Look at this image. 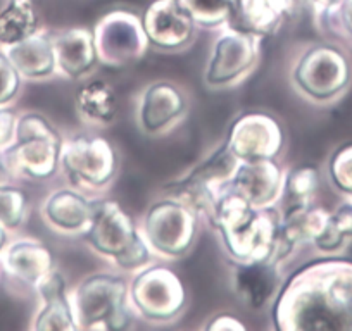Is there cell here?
Wrapping results in <instances>:
<instances>
[{"label": "cell", "instance_id": "17", "mask_svg": "<svg viewBox=\"0 0 352 331\" xmlns=\"http://www.w3.org/2000/svg\"><path fill=\"white\" fill-rule=\"evenodd\" d=\"M232 288L235 295L252 310L272 307L285 282V264L276 259L240 264L232 262Z\"/></svg>", "mask_w": 352, "mask_h": 331}, {"label": "cell", "instance_id": "20", "mask_svg": "<svg viewBox=\"0 0 352 331\" xmlns=\"http://www.w3.org/2000/svg\"><path fill=\"white\" fill-rule=\"evenodd\" d=\"M330 212L320 205L289 207L282 211L276 261L287 264L297 254L300 247L313 245L327 226Z\"/></svg>", "mask_w": 352, "mask_h": 331}, {"label": "cell", "instance_id": "32", "mask_svg": "<svg viewBox=\"0 0 352 331\" xmlns=\"http://www.w3.org/2000/svg\"><path fill=\"white\" fill-rule=\"evenodd\" d=\"M23 89V76L4 50H0V107H9Z\"/></svg>", "mask_w": 352, "mask_h": 331}, {"label": "cell", "instance_id": "16", "mask_svg": "<svg viewBox=\"0 0 352 331\" xmlns=\"http://www.w3.org/2000/svg\"><path fill=\"white\" fill-rule=\"evenodd\" d=\"M96 202L97 198L67 185L47 195L40 207V214L43 222L57 235L81 238L92 222Z\"/></svg>", "mask_w": 352, "mask_h": 331}, {"label": "cell", "instance_id": "15", "mask_svg": "<svg viewBox=\"0 0 352 331\" xmlns=\"http://www.w3.org/2000/svg\"><path fill=\"white\" fill-rule=\"evenodd\" d=\"M285 176L287 170L278 159L240 162L230 190L259 209L278 207L285 192Z\"/></svg>", "mask_w": 352, "mask_h": 331}, {"label": "cell", "instance_id": "10", "mask_svg": "<svg viewBox=\"0 0 352 331\" xmlns=\"http://www.w3.org/2000/svg\"><path fill=\"white\" fill-rule=\"evenodd\" d=\"M263 38L239 28L219 30L204 67V85L209 90H228L242 85L261 62Z\"/></svg>", "mask_w": 352, "mask_h": 331}, {"label": "cell", "instance_id": "4", "mask_svg": "<svg viewBox=\"0 0 352 331\" xmlns=\"http://www.w3.org/2000/svg\"><path fill=\"white\" fill-rule=\"evenodd\" d=\"M123 273L97 271L69 290L78 331H121L135 319Z\"/></svg>", "mask_w": 352, "mask_h": 331}, {"label": "cell", "instance_id": "21", "mask_svg": "<svg viewBox=\"0 0 352 331\" xmlns=\"http://www.w3.org/2000/svg\"><path fill=\"white\" fill-rule=\"evenodd\" d=\"M0 255L8 275L33 290L56 268L49 247L33 238H21L9 243Z\"/></svg>", "mask_w": 352, "mask_h": 331}, {"label": "cell", "instance_id": "34", "mask_svg": "<svg viewBox=\"0 0 352 331\" xmlns=\"http://www.w3.org/2000/svg\"><path fill=\"white\" fill-rule=\"evenodd\" d=\"M206 330L211 331H245L247 326L239 319V317L232 316V314H218L212 317L208 324Z\"/></svg>", "mask_w": 352, "mask_h": 331}, {"label": "cell", "instance_id": "23", "mask_svg": "<svg viewBox=\"0 0 352 331\" xmlns=\"http://www.w3.org/2000/svg\"><path fill=\"white\" fill-rule=\"evenodd\" d=\"M4 52L14 64L23 80L47 81L57 76L56 54H54L52 35L38 30L28 38L6 47Z\"/></svg>", "mask_w": 352, "mask_h": 331}, {"label": "cell", "instance_id": "2", "mask_svg": "<svg viewBox=\"0 0 352 331\" xmlns=\"http://www.w3.org/2000/svg\"><path fill=\"white\" fill-rule=\"evenodd\" d=\"M206 221L232 262L250 264L276 258L282 225L278 207L259 209L228 188L219 195Z\"/></svg>", "mask_w": 352, "mask_h": 331}, {"label": "cell", "instance_id": "12", "mask_svg": "<svg viewBox=\"0 0 352 331\" xmlns=\"http://www.w3.org/2000/svg\"><path fill=\"white\" fill-rule=\"evenodd\" d=\"M190 113V99L178 83L155 80L147 83L137 97L135 121L147 137H162L184 123Z\"/></svg>", "mask_w": 352, "mask_h": 331}, {"label": "cell", "instance_id": "31", "mask_svg": "<svg viewBox=\"0 0 352 331\" xmlns=\"http://www.w3.org/2000/svg\"><path fill=\"white\" fill-rule=\"evenodd\" d=\"M331 185L345 195H352V144L342 145L328 162Z\"/></svg>", "mask_w": 352, "mask_h": 331}, {"label": "cell", "instance_id": "13", "mask_svg": "<svg viewBox=\"0 0 352 331\" xmlns=\"http://www.w3.org/2000/svg\"><path fill=\"white\" fill-rule=\"evenodd\" d=\"M225 144L240 162L278 159L285 148V130L272 114L252 111L233 121Z\"/></svg>", "mask_w": 352, "mask_h": 331}, {"label": "cell", "instance_id": "30", "mask_svg": "<svg viewBox=\"0 0 352 331\" xmlns=\"http://www.w3.org/2000/svg\"><path fill=\"white\" fill-rule=\"evenodd\" d=\"M30 201L25 190L11 183L0 185V225L9 231L19 229L28 219Z\"/></svg>", "mask_w": 352, "mask_h": 331}, {"label": "cell", "instance_id": "24", "mask_svg": "<svg viewBox=\"0 0 352 331\" xmlns=\"http://www.w3.org/2000/svg\"><path fill=\"white\" fill-rule=\"evenodd\" d=\"M74 92V111L88 128H107L118 116V95L107 81L88 78Z\"/></svg>", "mask_w": 352, "mask_h": 331}, {"label": "cell", "instance_id": "26", "mask_svg": "<svg viewBox=\"0 0 352 331\" xmlns=\"http://www.w3.org/2000/svg\"><path fill=\"white\" fill-rule=\"evenodd\" d=\"M199 30L219 32L233 23L236 0H178Z\"/></svg>", "mask_w": 352, "mask_h": 331}, {"label": "cell", "instance_id": "19", "mask_svg": "<svg viewBox=\"0 0 352 331\" xmlns=\"http://www.w3.org/2000/svg\"><path fill=\"white\" fill-rule=\"evenodd\" d=\"M35 292L38 295V310L33 317L32 330L78 331L69 300V288L59 269L54 268L35 286Z\"/></svg>", "mask_w": 352, "mask_h": 331}, {"label": "cell", "instance_id": "8", "mask_svg": "<svg viewBox=\"0 0 352 331\" xmlns=\"http://www.w3.org/2000/svg\"><path fill=\"white\" fill-rule=\"evenodd\" d=\"M202 218L184 202L161 195L138 221V229L155 258L180 261L194 251Z\"/></svg>", "mask_w": 352, "mask_h": 331}, {"label": "cell", "instance_id": "5", "mask_svg": "<svg viewBox=\"0 0 352 331\" xmlns=\"http://www.w3.org/2000/svg\"><path fill=\"white\" fill-rule=\"evenodd\" d=\"M289 80L300 99L318 106L330 104L351 85V60L337 43H311L294 59Z\"/></svg>", "mask_w": 352, "mask_h": 331}, {"label": "cell", "instance_id": "3", "mask_svg": "<svg viewBox=\"0 0 352 331\" xmlns=\"http://www.w3.org/2000/svg\"><path fill=\"white\" fill-rule=\"evenodd\" d=\"M92 252L109 261L118 271L135 275L152 264L155 255L138 229V222L111 198H97L94 218L81 236Z\"/></svg>", "mask_w": 352, "mask_h": 331}, {"label": "cell", "instance_id": "9", "mask_svg": "<svg viewBox=\"0 0 352 331\" xmlns=\"http://www.w3.org/2000/svg\"><path fill=\"white\" fill-rule=\"evenodd\" d=\"M128 299L135 319L166 326L180 319L188 307V292L182 278L164 264L152 262L131 276Z\"/></svg>", "mask_w": 352, "mask_h": 331}, {"label": "cell", "instance_id": "1", "mask_svg": "<svg viewBox=\"0 0 352 331\" xmlns=\"http://www.w3.org/2000/svg\"><path fill=\"white\" fill-rule=\"evenodd\" d=\"M270 310L276 331H352V261L302 266L285 278Z\"/></svg>", "mask_w": 352, "mask_h": 331}, {"label": "cell", "instance_id": "14", "mask_svg": "<svg viewBox=\"0 0 352 331\" xmlns=\"http://www.w3.org/2000/svg\"><path fill=\"white\" fill-rule=\"evenodd\" d=\"M151 49L164 54L185 52L194 45L199 26L178 0H154L142 14Z\"/></svg>", "mask_w": 352, "mask_h": 331}, {"label": "cell", "instance_id": "18", "mask_svg": "<svg viewBox=\"0 0 352 331\" xmlns=\"http://www.w3.org/2000/svg\"><path fill=\"white\" fill-rule=\"evenodd\" d=\"M50 35L56 54L57 76L78 83L94 76L100 62L92 28L71 26Z\"/></svg>", "mask_w": 352, "mask_h": 331}, {"label": "cell", "instance_id": "6", "mask_svg": "<svg viewBox=\"0 0 352 331\" xmlns=\"http://www.w3.org/2000/svg\"><path fill=\"white\" fill-rule=\"evenodd\" d=\"M120 170V154L106 137L76 133L64 138L60 173L69 187L100 198L113 188Z\"/></svg>", "mask_w": 352, "mask_h": 331}, {"label": "cell", "instance_id": "7", "mask_svg": "<svg viewBox=\"0 0 352 331\" xmlns=\"http://www.w3.org/2000/svg\"><path fill=\"white\" fill-rule=\"evenodd\" d=\"M64 137L40 113L18 116L16 138L4 150L12 176L49 181L60 171Z\"/></svg>", "mask_w": 352, "mask_h": 331}, {"label": "cell", "instance_id": "29", "mask_svg": "<svg viewBox=\"0 0 352 331\" xmlns=\"http://www.w3.org/2000/svg\"><path fill=\"white\" fill-rule=\"evenodd\" d=\"M314 18L327 35L352 45V0H331Z\"/></svg>", "mask_w": 352, "mask_h": 331}, {"label": "cell", "instance_id": "27", "mask_svg": "<svg viewBox=\"0 0 352 331\" xmlns=\"http://www.w3.org/2000/svg\"><path fill=\"white\" fill-rule=\"evenodd\" d=\"M320 188V173L313 166H297L287 170L283 201L285 209L304 207L314 204V197Z\"/></svg>", "mask_w": 352, "mask_h": 331}, {"label": "cell", "instance_id": "28", "mask_svg": "<svg viewBox=\"0 0 352 331\" xmlns=\"http://www.w3.org/2000/svg\"><path fill=\"white\" fill-rule=\"evenodd\" d=\"M349 238H352V202H344L330 212L327 226L313 245L323 254H335Z\"/></svg>", "mask_w": 352, "mask_h": 331}, {"label": "cell", "instance_id": "22", "mask_svg": "<svg viewBox=\"0 0 352 331\" xmlns=\"http://www.w3.org/2000/svg\"><path fill=\"white\" fill-rule=\"evenodd\" d=\"M299 0H236L233 26L259 38L276 35L294 18Z\"/></svg>", "mask_w": 352, "mask_h": 331}, {"label": "cell", "instance_id": "35", "mask_svg": "<svg viewBox=\"0 0 352 331\" xmlns=\"http://www.w3.org/2000/svg\"><path fill=\"white\" fill-rule=\"evenodd\" d=\"M12 171L8 164V159H6L4 150H0V185L9 183L12 180Z\"/></svg>", "mask_w": 352, "mask_h": 331}, {"label": "cell", "instance_id": "37", "mask_svg": "<svg viewBox=\"0 0 352 331\" xmlns=\"http://www.w3.org/2000/svg\"><path fill=\"white\" fill-rule=\"evenodd\" d=\"M8 245H9V229H6L4 226L0 225V254L4 252V249Z\"/></svg>", "mask_w": 352, "mask_h": 331}, {"label": "cell", "instance_id": "36", "mask_svg": "<svg viewBox=\"0 0 352 331\" xmlns=\"http://www.w3.org/2000/svg\"><path fill=\"white\" fill-rule=\"evenodd\" d=\"M300 2H304V4L309 5V8L313 9L314 14H316V12H320L321 9L327 8V5L330 4L331 0H300Z\"/></svg>", "mask_w": 352, "mask_h": 331}, {"label": "cell", "instance_id": "11", "mask_svg": "<svg viewBox=\"0 0 352 331\" xmlns=\"http://www.w3.org/2000/svg\"><path fill=\"white\" fill-rule=\"evenodd\" d=\"M100 66L124 69L145 59L148 38L145 35L142 16L126 9H114L97 19L92 28Z\"/></svg>", "mask_w": 352, "mask_h": 331}, {"label": "cell", "instance_id": "33", "mask_svg": "<svg viewBox=\"0 0 352 331\" xmlns=\"http://www.w3.org/2000/svg\"><path fill=\"white\" fill-rule=\"evenodd\" d=\"M18 114L9 107H0V150H6L16 138Z\"/></svg>", "mask_w": 352, "mask_h": 331}, {"label": "cell", "instance_id": "25", "mask_svg": "<svg viewBox=\"0 0 352 331\" xmlns=\"http://www.w3.org/2000/svg\"><path fill=\"white\" fill-rule=\"evenodd\" d=\"M40 30L35 0H6L0 9V47H11Z\"/></svg>", "mask_w": 352, "mask_h": 331}]
</instances>
